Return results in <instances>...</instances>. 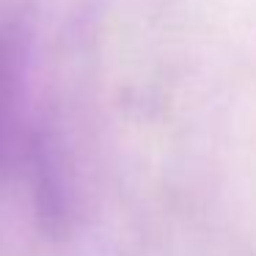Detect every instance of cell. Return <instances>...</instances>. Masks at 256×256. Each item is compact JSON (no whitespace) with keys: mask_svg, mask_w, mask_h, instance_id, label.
Here are the masks:
<instances>
[{"mask_svg":"<svg viewBox=\"0 0 256 256\" xmlns=\"http://www.w3.org/2000/svg\"><path fill=\"white\" fill-rule=\"evenodd\" d=\"M28 39L12 22H0V184L17 166L25 130Z\"/></svg>","mask_w":256,"mask_h":256,"instance_id":"1","label":"cell"}]
</instances>
